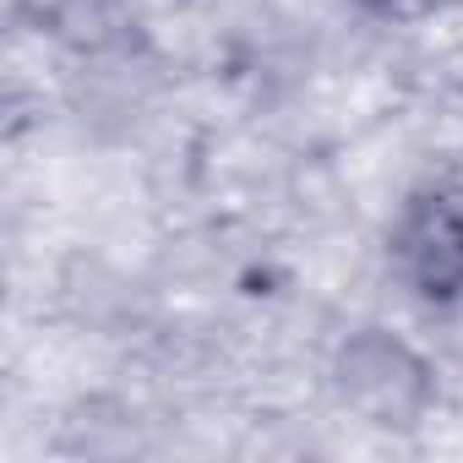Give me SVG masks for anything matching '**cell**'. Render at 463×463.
<instances>
[{
  "label": "cell",
  "instance_id": "cell-1",
  "mask_svg": "<svg viewBox=\"0 0 463 463\" xmlns=\"http://www.w3.org/2000/svg\"><path fill=\"white\" fill-rule=\"evenodd\" d=\"M398 262L409 273V284L436 300V306H458L463 300V191H436L425 196L398 235Z\"/></svg>",
  "mask_w": 463,
  "mask_h": 463
}]
</instances>
